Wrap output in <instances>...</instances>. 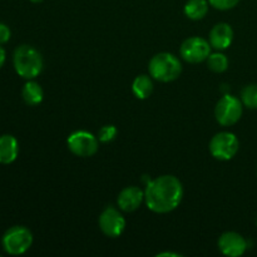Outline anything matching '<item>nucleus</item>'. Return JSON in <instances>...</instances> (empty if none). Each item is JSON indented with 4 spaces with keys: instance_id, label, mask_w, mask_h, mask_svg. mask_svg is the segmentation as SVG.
Wrapping results in <instances>:
<instances>
[{
    "instance_id": "5701e85b",
    "label": "nucleus",
    "mask_w": 257,
    "mask_h": 257,
    "mask_svg": "<svg viewBox=\"0 0 257 257\" xmlns=\"http://www.w3.org/2000/svg\"><path fill=\"white\" fill-rule=\"evenodd\" d=\"M157 256L158 257H162V256H176V257H178L181 255H178V253H172V252H162V253H158Z\"/></svg>"
},
{
    "instance_id": "f03ea898",
    "label": "nucleus",
    "mask_w": 257,
    "mask_h": 257,
    "mask_svg": "<svg viewBox=\"0 0 257 257\" xmlns=\"http://www.w3.org/2000/svg\"><path fill=\"white\" fill-rule=\"evenodd\" d=\"M13 64L19 77L34 79L43 70V58L35 48L30 45H19L13 54Z\"/></svg>"
},
{
    "instance_id": "20e7f679",
    "label": "nucleus",
    "mask_w": 257,
    "mask_h": 257,
    "mask_svg": "<svg viewBox=\"0 0 257 257\" xmlns=\"http://www.w3.org/2000/svg\"><path fill=\"white\" fill-rule=\"evenodd\" d=\"M2 245L5 252L9 255H23L32 247L33 233L24 226H13L3 235Z\"/></svg>"
},
{
    "instance_id": "423d86ee",
    "label": "nucleus",
    "mask_w": 257,
    "mask_h": 257,
    "mask_svg": "<svg viewBox=\"0 0 257 257\" xmlns=\"http://www.w3.org/2000/svg\"><path fill=\"white\" fill-rule=\"evenodd\" d=\"M240 148L237 137L231 132H220L212 137L210 142V152L212 157L220 161H230L236 156Z\"/></svg>"
},
{
    "instance_id": "7ed1b4c3",
    "label": "nucleus",
    "mask_w": 257,
    "mask_h": 257,
    "mask_svg": "<svg viewBox=\"0 0 257 257\" xmlns=\"http://www.w3.org/2000/svg\"><path fill=\"white\" fill-rule=\"evenodd\" d=\"M148 70L153 79L168 83L180 77L182 65L180 59L171 53H158L151 59Z\"/></svg>"
},
{
    "instance_id": "412c9836",
    "label": "nucleus",
    "mask_w": 257,
    "mask_h": 257,
    "mask_svg": "<svg viewBox=\"0 0 257 257\" xmlns=\"http://www.w3.org/2000/svg\"><path fill=\"white\" fill-rule=\"evenodd\" d=\"M10 37H12V32H10L9 27L4 23H0V45L9 42Z\"/></svg>"
},
{
    "instance_id": "1a4fd4ad",
    "label": "nucleus",
    "mask_w": 257,
    "mask_h": 257,
    "mask_svg": "<svg viewBox=\"0 0 257 257\" xmlns=\"http://www.w3.org/2000/svg\"><path fill=\"white\" fill-rule=\"evenodd\" d=\"M99 227L108 237H119L125 228V220L117 208L109 206L100 213Z\"/></svg>"
},
{
    "instance_id": "6ab92c4d",
    "label": "nucleus",
    "mask_w": 257,
    "mask_h": 257,
    "mask_svg": "<svg viewBox=\"0 0 257 257\" xmlns=\"http://www.w3.org/2000/svg\"><path fill=\"white\" fill-rule=\"evenodd\" d=\"M117 136V128L114 125H104V127L100 128L99 133H98V140L100 142H110L113 141Z\"/></svg>"
},
{
    "instance_id": "9d476101",
    "label": "nucleus",
    "mask_w": 257,
    "mask_h": 257,
    "mask_svg": "<svg viewBox=\"0 0 257 257\" xmlns=\"http://www.w3.org/2000/svg\"><path fill=\"white\" fill-rule=\"evenodd\" d=\"M218 248L226 256L238 257L243 255L247 248L245 238L237 232H225L218 240Z\"/></svg>"
},
{
    "instance_id": "4468645a",
    "label": "nucleus",
    "mask_w": 257,
    "mask_h": 257,
    "mask_svg": "<svg viewBox=\"0 0 257 257\" xmlns=\"http://www.w3.org/2000/svg\"><path fill=\"white\" fill-rule=\"evenodd\" d=\"M22 97L23 100L28 105H38L39 103H42L44 93H43V89L39 83L34 82L33 79H29L25 83L24 87H23Z\"/></svg>"
},
{
    "instance_id": "9b49d317",
    "label": "nucleus",
    "mask_w": 257,
    "mask_h": 257,
    "mask_svg": "<svg viewBox=\"0 0 257 257\" xmlns=\"http://www.w3.org/2000/svg\"><path fill=\"white\" fill-rule=\"evenodd\" d=\"M145 201V192L137 186H130L120 191L118 195L117 203L124 212H133L137 210Z\"/></svg>"
},
{
    "instance_id": "39448f33",
    "label": "nucleus",
    "mask_w": 257,
    "mask_h": 257,
    "mask_svg": "<svg viewBox=\"0 0 257 257\" xmlns=\"http://www.w3.org/2000/svg\"><path fill=\"white\" fill-rule=\"evenodd\" d=\"M241 115H242V102L233 95H225L216 104V120L223 127L236 124L240 120Z\"/></svg>"
},
{
    "instance_id": "aec40b11",
    "label": "nucleus",
    "mask_w": 257,
    "mask_h": 257,
    "mask_svg": "<svg viewBox=\"0 0 257 257\" xmlns=\"http://www.w3.org/2000/svg\"><path fill=\"white\" fill-rule=\"evenodd\" d=\"M208 4L217 10H230L240 3V0H207Z\"/></svg>"
},
{
    "instance_id": "dca6fc26",
    "label": "nucleus",
    "mask_w": 257,
    "mask_h": 257,
    "mask_svg": "<svg viewBox=\"0 0 257 257\" xmlns=\"http://www.w3.org/2000/svg\"><path fill=\"white\" fill-rule=\"evenodd\" d=\"M133 94L138 99H147L153 92V83L148 75H138L132 84Z\"/></svg>"
},
{
    "instance_id": "0eeeda50",
    "label": "nucleus",
    "mask_w": 257,
    "mask_h": 257,
    "mask_svg": "<svg viewBox=\"0 0 257 257\" xmlns=\"http://www.w3.org/2000/svg\"><path fill=\"white\" fill-rule=\"evenodd\" d=\"M68 148L78 157H92L98 152V138L87 131H77L67 140Z\"/></svg>"
},
{
    "instance_id": "a211bd4d",
    "label": "nucleus",
    "mask_w": 257,
    "mask_h": 257,
    "mask_svg": "<svg viewBox=\"0 0 257 257\" xmlns=\"http://www.w3.org/2000/svg\"><path fill=\"white\" fill-rule=\"evenodd\" d=\"M241 102L251 109H257V84L246 85L241 92Z\"/></svg>"
},
{
    "instance_id": "b1692460",
    "label": "nucleus",
    "mask_w": 257,
    "mask_h": 257,
    "mask_svg": "<svg viewBox=\"0 0 257 257\" xmlns=\"http://www.w3.org/2000/svg\"><path fill=\"white\" fill-rule=\"evenodd\" d=\"M32 3H35V4H38V3H42L43 0H30Z\"/></svg>"
},
{
    "instance_id": "2eb2a0df",
    "label": "nucleus",
    "mask_w": 257,
    "mask_h": 257,
    "mask_svg": "<svg viewBox=\"0 0 257 257\" xmlns=\"http://www.w3.org/2000/svg\"><path fill=\"white\" fill-rule=\"evenodd\" d=\"M208 13L207 0H188L185 5L186 17L192 20H200Z\"/></svg>"
},
{
    "instance_id": "ddd939ff",
    "label": "nucleus",
    "mask_w": 257,
    "mask_h": 257,
    "mask_svg": "<svg viewBox=\"0 0 257 257\" xmlns=\"http://www.w3.org/2000/svg\"><path fill=\"white\" fill-rule=\"evenodd\" d=\"M19 155V143L12 135L0 136V165H10Z\"/></svg>"
},
{
    "instance_id": "6e6552de",
    "label": "nucleus",
    "mask_w": 257,
    "mask_h": 257,
    "mask_svg": "<svg viewBox=\"0 0 257 257\" xmlns=\"http://www.w3.org/2000/svg\"><path fill=\"white\" fill-rule=\"evenodd\" d=\"M181 57L187 63L197 64L207 59L211 54L210 42L200 37H192L186 39L181 45Z\"/></svg>"
},
{
    "instance_id": "f257e3e1",
    "label": "nucleus",
    "mask_w": 257,
    "mask_h": 257,
    "mask_svg": "<svg viewBox=\"0 0 257 257\" xmlns=\"http://www.w3.org/2000/svg\"><path fill=\"white\" fill-rule=\"evenodd\" d=\"M183 197V187L177 177L160 176L147 185L145 202L152 212L168 213L180 206Z\"/></svg>"
},
{
    "instance_id": "f8f14e48",
    "label": "nucleus",
    "mask_w": 257,
    "mask_h": 257,
    "mask_svg": "<svg viewBox=\"0 0 257 257\" xmlns=\"http://www.w3.org/2000/svg\"><path fill=\"white\" fill-rule=\"evenodd\" d=\"M233 39V30L226 23L216 24L210 32V44L216 50H225L231 45Z\"/></svg>"
},
{
    "instance_id": "f3484780",
    "label": "nucleus",
    "mask_w": 257,
    "mask_h": 257,
    "mask_svg": "<svg viewBox=\"0 0 257 257\" xmlns=\"http://www.w3.org/2000/svg\"><path fill=\"white\" fill-rule=\"evenodd\" d=\"M207 64L212 72L222 73L227 69L228 59L222 53H213V54H210V57L207 58Z\"/></svg>"
},
{
    "instance_id": "4be33fe9",
    "label": "nucleus",
    "mask_w": 257,
    "mask_h": 257,
    "mask_svg": "<svg viewBox=\"0 0 257 257\" xmlns=\"http://www.w3.org/2000/svg\"><path fill=\"white\" fill-rule=\"evenodd\" d=\"M5 59H7V53H5L4 48L0 45V69H2V67L4 65Z\"/></svg>"
}]
</instances>
